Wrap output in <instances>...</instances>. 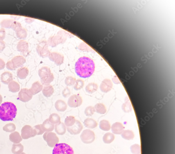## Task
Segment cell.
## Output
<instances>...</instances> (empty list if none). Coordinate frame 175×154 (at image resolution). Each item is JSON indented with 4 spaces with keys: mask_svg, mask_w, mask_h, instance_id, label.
Here are the masks:
<instances>
[{
    "mask_svg": "<svg viewBox=\"0 0 175 154\" xmlns=\"http://www.w3.org/2000/svg\"><path fill=\"white\" fill-rule=\"evenodd\" d=\"M75 72L79 77L87 78L93 75L95 70L94 61L88 57H81L75 65Z\"/></svg>",
    "mask_w": 175,
    "mask_h": 154,
    "instance_id": "obj_1",
    "label": "cell"
},
{
    "mask_svg": "<svg viewBox=\"0 0 175 154\" xmlns=\"http://www.w3.org/2000/svg\"><path fill=\"white\" fill-rule=\"evenodd\" d=\"M17 109L13 103L6 102L0 106V119L3 121H12L17 114Z\"/></svg>",
    "mask_w": 175,
    "mask_h": 154,
    "instance_id": "obj_2",
    "label": "cell"
},
{
    "mask_svg": "<svg viewBox=\"0 0 175 154\" xmlns=\"http://www.w3.org/2000/svg\"><path fill=\"white\" fill-rule=\"evenodd\" d=\"M53 154H74L71 146L66 143L56 144L53 151Z\"/></svg>",
    "mask_w": 175,
    "mask_h": 154,
    "instance_id": "obj_3",
    "label": "cell"
},
{
    "mask_svg": "<svg viewBox=\"0 0 175 154\" xmlns=\"http://www.w3.org/2000/svg\"><path fill=\"white\" fill-rule=\"evenodd\" d=\"M43 138L50 148L54 147L59 141L56 134L52 132H46L43 135Z\"/></svg>",
    "mask_w": 175,
    "mask_h": 154,
    "instance_id": "obj_4",
    "label": "cell"
},
{
    "mask_svg": "<svg viewBox=\"0 0 175 154\" xmlns=\"http://www.w3.org/2000/svg\"><path fill=\"white\" fill-rule=\"evenodd\" d=\"M36 50L39 55L43 58L48 57L50 53L48 49L47 43L46 40L41 41L37 45Z\"/></svg>",
    "mask_w": 175,
    "mask_h": 154,
    "instance_id": "obj_5",
    "label": "cell"
},
{
    "mask_svg": "<svg viewBox=\"0 0 175 154\" xmlns=\"http://www.w3.org/2000/svg\"><path fill=\"white\" fill-rule=\"evenodd\" d=\"M82 142L86 144L91 143L95 139V135L94 132L89 129H86L83 131L80 136Z\"/></svg>",
    "mask_w": 175,
    "mask_h": 154,
    "instance_id": "obj_6",
    "label": "cell"
},
{
    "mask_svg": "<svg viewBox=\"0 0 175 154\" xmlns=\"http://www.w3.org/2000/svg\"><path fill=\"white\" fill-rule=\"evenodd\" d=\"M37 133L35 130L30 126H25L21 130V137L23 139H27L35 137Z\"/></svg>",
    "mask_w": 175,
    "mask_h": 154,
    "instance_id": "obj_7",
    "label": "cell"
},
{
    "mask_svg": "<svg viewBox=\"0 0 175 154\" xmlns=\"http://www.w3.org/2000/svg\"><path fill=\"white\" fill-rule=\"evenodd\" d=\"M82 102V99L80 96L74 95L70 97L68 99V105L70 108H77L81 105Z\"/></svg>",
    "mask_w": 175,
    "mask_h": 154,
    "instance_id": "obj_8",
    "label": "cell"
},
{
    "mask_svg": "<svg viewBox=\"0 0 175 154\" xmlns=\"http://www.w3.org/2000/svg\"><path fill=\"white\" fill-rule=\"evenodd\" d=\"M83 126L80 121L76 120L74 125L67 127V131L73 135H77L80 133L83 129Z\"/></svg>",
    "mask_w": 175,
    "mask_h": 154,
    "instance_id": "obj_9",
    "label": "cell"
},
{
    "mask_svg": "<svg viewBox=\"0 0 175 154\" xmlns=\"http://www.w3.org/2000/svg\"><path fill=\"white\" fill-rule=\"evenodd\" d=\"M49 58L50 61L54 62L57 66L62 65L64 61V57L62 54L57 52H52L49 54Z\"/></svg>",
    "mask_w": 175,
    "mask_h": 154,
    "instance_id": "obj_10",
    "label": "cell"
},
{
    "mask_svg": "<svg viewBox=\"0 0 175 154\" xmlns=\"http://www.w3.org/2000/svg\"><path fill=\"white\" fill-rule=\"evenodd\" d=\"M18 51L26 56L29 53V46L28 42L24 40L20 41L17 45Z\"/></svg>",
    "mask_w": 175,
    "mask_h": 154,
    "instance_id": "obj_11",
    "label": "cell"
},
{
    "mask_svg": "<svg viewBox=\"0 0 175 154\" xmlns=\"http://www.w3.org/2000/svg\"><path fill=\"white\" fill-rule=\"evenodd\" d=\"M113 83L109 79H105L102 81L100 86V89L102 92L107 93L113 88Z\"/></svg>",
    "mask_w": 175,
    "mask_h": 154,
    "instance_id": "obj_12",
    "label": "cell"
},
{
    "mask_svg": "<svg viewBox=\"0 0 175 154\" xmlns=\"http://www.w3.org/2000/svg\"><path fill=\"white\" fill-rule=\"evenodd\" d=\"M11 61L16 70V68L22 66L26 62V59L23 56H18L13 57Z\"/></svg>",
    "mask_w": 175,
    "mask_h": 154,
    "instance_id": "obj_13",
    "label": "cell"
},
{
    "mask_svg": "<svg viewBox=\"0 0 175 154\" xmlns=\"http://www.w3.org/2000/svg\"><path fill=\"white\" fill-rule=\"evenodd\" d=\"M124 128L121 123L116 122L112 125L111 129L113 133L116 135H120L124 131Z\"/></svg>",
    "mask_w": 175,
    "mask_h": 154,
    "instance_id": "obj_14",
    "label": "cell"
},
{
    "mask_svg": "<svg viewBox=\"0 0 175 154\" xmlns=\"http://www.w3.org/2000/svg\"><path fill=\"white\" fill-rule=\"evenodd\" d=\"M55 107L58 111L64 112L67 109V105L64 101L59 99L55 102Z\"/></svg>",
    "mask_w": 175,
    "mask_h": 154,
    "instance_id": "obj_15",
    "label": "cell"
},
{
    "mask_svg": "<svg viewBox=\"0 0 175 154\" xmlns=\"http://www.w3.org/2000/svg\"><path fill=\"white\" fill-rule=\"evenodd\" d=\"M55 130L57 135H63L66 133V127L64 123L60 122L55 125Z\"/></svg>",
    "mask_w": 175,
    "mask_h": 154,
    "instance_id": "obj_16",
    "label": "cell"
},
{
    "mask_svg": "<svg viewBox=\"0 0 175 154\" xmlns=\"http://www.w3.org/2000/svg\"><path fill=\"white\" fill-rule=\"evenodd\" d=\"M55 79V77L53 73L49 74L41 78V82L43 85L47 86L50 85V83L53 82Z\"/></svg>",
    "mask_w": 175,
    "mask_h": 154,
    "instance_id": "obj_17",
    "label": "cell"
},
{
    "mask_svg": "<svg viewBox=\"0 0 175 154\" xmlns=\"http://www.w3.org/2000/svg\"><path fill=\"white\" fill-rule=\"evenodd\" d=\"M42 126L45 132H51L55 128V125L50 123L48 119L44 121L42 124Z\"/></svg>",
    "mask_w": 175,
    "mask_h": 154,
    "instance_id": "obj_18",
    "label": "cell"
},
{
    "mask_svg": "<svg viewBox=\"0 0 175 154\" xmlns=\"http://www.w3.org/2000/svg\"><path fill=\"white\" fill-rule=\"evenodd\" d=\"M43 85L41 84L39 81H37L33 83L30 90L32 94L33 95H35L40 92L43 90Z\"/></svg>",
    "mask_w": 175,
    "mask_h": 154,
    "instance_id": "obj_19",
    "label": "cell"
},
{
    "mask_svg": "<svg viewBox=\"0 0 175 154\" xmlns=\"http://www.w3.org/2000/svg\"><path fill=\"white\" fill-rule=\"evenodd\" d=\"M10 140L14 144H19L22 141V137L17 132L11 134L9 136Z\"/></svg>",
    "mask_w": 175,
    "mask_h": 154,
    "instance_id": "obj_20",
    "label": "cell"
},
{
    "mask_svg": "<svg viewBox=\"0 0 175 154\" xmlns=\"http://www.w3.org/2000/svg\"><path fill=\"white\" fill-rule=\"evenodd\" d=\"M1 82L5 84H8L13 80L12 74L9 72H5L2 74L1 77Z\"/></svg>",
    "mask_w": 175,
    "mask_h": 154,
    "instance_id": "obj_21",
    "label": "cell"
},
{
    "mask_svg": "<svg viewBox=\"0 0 175 154\" xmlns=\"http://www.w3.org/2000/svg\"><path fill=\"white\" fill-rule=\"evenodd\" d=\"M84 124L86 127L93 129L96 127L97 123L96 121L92 119L87 118L84 121Z\"/></svg>",
    "mask_w": 175,
    "mask_h": 154,
    "instance_id": "obj_22",
    "label": "cell"
},
{
    "mask_svg": "<svg viewBox=\"0 0 175 154\" xmlns=\"http://www.w3.org/2000/svg\"><path fill=\"white\" fill-rule=\"evenodd\" d=\"M54 92V89L53 87L51 85L48 86H45L43 88L42 92L45 97H50L53 95Z\"/></svg>",
    "mask_w": 175,
    "mask_h": 154,
    "instance_id": "obj_23",
    "label": "cell"
},
{
    "mask_svg": "<svg viewBox=\"0 0 175 154\" xmlns=\"http://www.w3.org/2000/svg\"><path fill=\"white\" fill-rule=\"evenodd\" d=\"M16 36L20 39H23L26 38L27 37V32L24 28L21 27L15 31Z\"/></svg>",
    "mask_w": 175,
    "mask_h": 154,
    "instance_id": "obj_24",
    "label": "cell"
},
{
    "mask_svg": "<svg viewBox=\"0 0 175 154\" xmlns=\"http://www.w3.org/2000/svg\"><path fill=\"white\" fill-rule=\"evenodd\" d=\"M23 146L21 143L13 144L12 145L11 151L13 154H20L23 153Z\"/></svg>",
    "mask_w": 175,
    "mask_h": 154,
    "instance_id": "obj_25",
    "label": "cell"
},
{
    "mask_svg": "<svg viewBox=\"0 0 175 154\" xmlns=\"http://www.w3.org/2000/svg\"><path fill=\"white\" fill-rule=\"evenodd\" d=\"M98 89V86L96 83H91L86 87L85 90L86 92L90 94H92L96 92Z\"/></svg>",
    "mask_w": 175,
    "mask_h": 154,
    "instance_id": "obj_26",
    "label": "cell"
},
{
    "mask_svg": "<svg viewBox=\"0 0 175 154\" xmlns=\"http://www.w3.org/2000/svg\"><path fill=\"white\" fill-rule=\"evenodd\" d=\"M28 72L29 70L28 68L26 67H23L18 70L17 75L19 78L23 79L26 78L28 76Z\"/></svg>",
    "mask_w": 175,
    "mask_h": 154,
    "instance_id": "obj_27",
    "label": "cell"
},
{
    "mask_svg": "<svg viewBox=\"0 0 175 154\" xmlns=\"http://www.w3.org/2000/svg\"><path fill=\"white\" fill-rule=\"evenodd\" d=\"M121 136L123 138L127 140H132L135 136L133 132L129 130L123 131L122 133Z\"/></svg>",
    "mask_w": 175,
    "mask_h": 154,
    "instance_id": "obj_28",
    "label": "cell"
},
{
    "mask_svg": "<svg viewBox=\"0 0 175 154\" xmlns=\"http://www.w3.org/2000/svg\"><path fill=\"white\" fill-rule=\"evenodd\" d=\"M95 112L100 114H104L106 112V107L102 103H98L95 105L94 106Z\"/></svg>",
    "mask_w": 175,
    "mask_h": 154,
    "instance_id": "obj_29",
    "label": "cell"
},
{
    "mask_svg": "<svg viewBox=\"0 0 175 154\" xmlns=\"http://www.w3.org/2000/svg\"><path fill=\"white\" fill-rule=\"evenodd\" d=\"M115 136L112 133H106L103 138V140L106 144H109L112 142L115 139Z\"/></svg>",
    "mask_w": 175,
    "mask_h": 154,
    "instance_id": "obj_30",
    "label": "cell"
},
{
    "mask_svg": "<svg viewBox=\"0 0 175 154\" xmlns=\"http://www.w3.org/2000/svg\"><path fill=\"white\" fill-rule=\"evenodd\" d=\"M99 127L101 130L104 131H108L111 129V126L109 121L106 120L101 121L99 124Z\"/></svg>",
    "mask_w": 175,
    "mask_h": 154,
    "instance_id": "obj_31",
    "label": "cell"
},
{
    "mask_svg": "<svg viewBox=\"0 0 175 154\" xmlns=\"http://www.w3.org/2000/svg\"><path fill=\"white\" fill-rule=\"evenodd\" d=\"M49 121L53 124H56L61 122V119L58 114L53 113L51 114L49 117Z\"/></svg>",
    "mask_w": 175,
    "mask_h": 154,
    "instance_id": "obj_32",
    "label": "cell"
},
{
    "mask_svg": "<svg viewBox=\"0 0 175 154\" xmlns=\"http://www.w3.org/2000/svg\"><path fill=\"white\" fill-rule=\"evenodd\" d=\"M14 20L10 19H4L2 21L0 25L3 28H11Z\"/></svg>",
    "mask_w": 175,
    "mask_h": 154,
    "instance_id": "obj_33",
    "label": "cell"
},
{
    "mask_svg": "<svg viewBox=\"0 0 175 154\" xmlns=\"http://www.w3.org/2000/svg\"><path fill=\"white\" fill-rule=\"evenodd\" d=\"M51 73V70L47 67H43L39 70L38 72L39 75L40 79Z\"/></svg>",
    "mask_w": 175,
    "mask_h": 154,
    "instance_id": "obj_34",
    "label": "cell"
},
{
    "mask_svg": "<svg viewBox=\"0 0 175 154\" xmlns=\"http://www.w3.org/2000/svg\"><path fill=\"white\" fill-rule=\"evenodd\" d=\"M122 108L123 111L125 113H129L132 110V106L128 98L127 100H126L125 103L123 104Z\"/></svg>",
    "mask_w": 175,
    "mask_h": 154,
    "instance_id": "obj_35",
    "label": "cell"
},
{
    "mask_svg": "<svg viewBox=\"0 0 175 154\" xmlns=\"http://www.w3.org/2000/svg\"><path fill=\"white\" fill-rule=\"evenodd\" d=\"M76 119L73 116H69L65 119L64 124L66 126L68 127L72 126L76 122Z\"/></svg>",
    "mask_w": 175,
    "mask_h": 154,
    "instance_id": "obj_36",
    "label": "cell"
},
{
    "mask_svg": "<svg viewBox=\"0 0 175 154\" xmlns=\"http://www.w3.org/2000/svg\"><path fill=\"white\" fill-rule=\"evenodd\" d=\"M84 81L81 79H79L76 80L74 88L76 90H79L82 89L84 86Z\"/></svg>",
    "mask_w": 175,
    "mask_h": 154,
    "instance_id": "obj_37",
    "label": "cell"
},
{
    "mask_svg": "<svg viewBox=\"0 0 175 154\" xmlns=\"http://www.w3.org/2000/svg\"><path fill=\"white\" fill-rule=\"evenodd\" d=\"M131 153L133 154H140L141 146L140 145L135 144L130 147Z\"/></svg>",
    "mask_w": 175,
    "mask_h": 154,
    "instance_id": "obj_38",
    "label": "cell"
},
{
    "mask_svg": "<svg viewBox=\"0 0 175 154\" xmlns=\"http://www.w3.org/2000/svg\"><path fill=\"white\" fill-rule=\"evenodd\" d=\"M95 112L94 107L93 106H87L84 110V114L86 116L88 117L91 116Z\"/></svg>",
    "mask_w": 175,
    "mask_h": 154,
    "instance_id": "obj_39",
    "label": "cell"
},
{
    "mask_svg": "<svg viewBox=\"0 0 175 154\" xmlns=\"http://www.w3.org/2000/svg\"><path fill=\"white\" fill-rule=\"evenodd\" d=\"M3 129L4 131L11 133L15 131L16 130V126L15 125L12 123L7 124L4 127Z\"/></svg>",
    "mask_w": 175,
    "mask_h": 154,
    "instance_id": "obj_40",
    "label": "cell"
},
{
    "mask_svg": "<svg viewBox=\"0 0 175 154\" xmlns=\"http://www.w3.org/2000/svg\"><path fill=\"white\" fill-rule=\"evenodd\" d=\"M76 80L75 78L69 76L66 78L64 82L67 86H72L75 84Z\"/></svg>",
    "mask_w": 175,
    "mask_h": 154,
    "instance_id": "obj_41",
    "label": "cell"
},
{
    "mask_svg": "<svg viewBox=\"0 0 175 154\" xmlns=\"http://www.w3.org/2000/svg\"><path fill=\"white\" fill-rule=\"evenodd\" d=\"M33 128L35 130L37 135H42L45 133L42 128V124L37 125L34 126Z\"/></svg>",
    "mask_w": 175,
    "mask_h": 154,
    "instance_id": "obj_42",
    "label": "cell"
},
{
    "mask_svg": "<svg viewBox=\"0 0 175 154\" xmlns=\"http://www.w3.org/2000/svg\"><path fill=\"white\" fill-rule=\"evenodd\" d=\"M22 27L21 23L18 22L14 21L13 23L11 28L14 31H16L18 29L21 28Z\"/></svg>",
    "mask_w": 175,
    "mask_h": 154,
    "instance_id": "obj_43",
    "label": "cell"
},
{
    "mask_svg": "<svg viewBox=\"0 0 175 154\" xmlns=\"http://www.w3.org/2000/svg\"><path fill=\"white\" fill-rule=\"evenodd\" d=\"M71 94V92H70V89L68 87H66L63 90L62 92V95L64 98H67L69 97Z\"/></svg>",
    "mask_w": 175,
    "mask_h": 154,
    "instance_id": "obj_44",
    "label": "cell"
},
{
    "mask_svg": "<svg viewBox=\"0 0 175 154\" xmlns=\"http://www.w3.org/2000/svg\"><path fill=\"white\" fill-rule=\"evenodd\" d=\"M6 36V32L4 28H1L0 30V40L3 41Z\"/></svg>",
    "mask_w": 175,
    "mask_h": 154,
    "instance_id": "obj_45",
    "label": "cell"
},
{
    "mask_svg": "<svg viewBox=\"0 0 175 154\" xmlns=\"http://www.w3.org/2000/svg\"><path fill=\"white\" fill-rule=\"evenodd\" d=\"M6 68L8 70H15V69L14 68L13 64L11 61H9L7 62L6 64Z\"/></svg>",
    "mask_w": 175,
    "mask_h": 154,
    "instance_id": "obj_46",
    "label": "cell"
},
{
    "mask_svg": "<svg viewBox=\"0 0 175 154\" xmlns=\"http://www.w3.org/2000/svg\"><path fill=\"white\" fill-rule=\"evenodd\" d=\"M6 47L5 43L3 41L0 40V52H3Z\"/></svg>",
    "mask_w": 175,
    "mask_h": 154,
    "instance_id": "obj_47",
    "label": "cell"
},
{
    "mask_svg": "<svg viewBox=\"0 0 175 154\" xmlns=\"http://www.w3.org/2000/svg\"><path fill=\"white\" fill-rule=\"evenodd\" d=\"M5 63L2 59H0V70L3 69L5 67Z\"/></svg>",
    "mask_w": 175,
    "mask_h": 154,
    "instance_id": "obj_48",
    "label": "cell"
},
{
    "mask_svg": "<svg viewBox=\"0 0 175 154\" xmlns=\"http://www.w3.org/2000/svg\"><path fill=\"white\" fill-rule=\"evenodd\" d=\"M25 22L28 23H32L33 22L35 21V19L30 18H26L25 19Z\"/></svg>",
    "mask_w": 175,
    "mask_h": 154,
    "instance_id": "obj_49",
    "label": "cell"
},
{
    "mask_svg": "<svg viewBox=\"0 0 175 154\" xmlns=\"http://www.w3.org/2000/svg\"><path fill=\"white\" fill-rule=\"evenodd\" d=\"M118 79H117V78H116V79H114L113 78V82L114 83H115V84H120V81L118 80Z\"/></svg>",
    "mask_w": 175,
    "mask_h": 154,
    "instance_id": "obj_50",
    "label": "cell"
},
{
    "mask_svg": "<svg viewBox=\"0 0 175 154\" xmlns=\"http://www.w3.org/2000/svg\"><path fill=\"white\" fill-rule=\"evenodd\" d=\"M20 154H26V153H21Z\"/></svg>",
    "mask_w": 175,
    "mask_h": 154,
    "instance_id": "obj_51",
    "label": "cell"
}]
</instances>
